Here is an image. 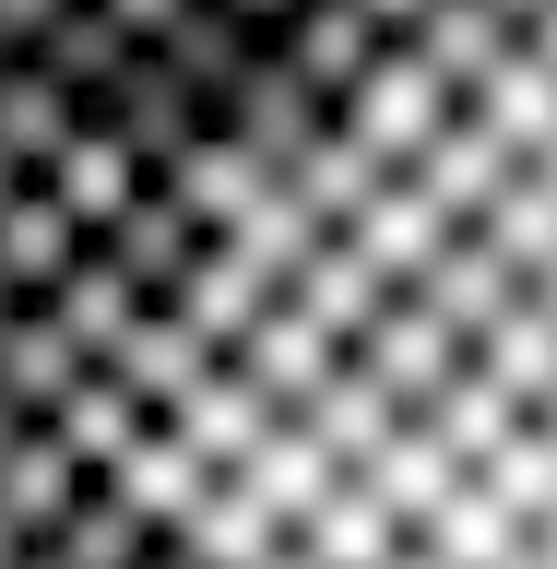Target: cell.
I'll use <instances>...</instances> for the list:
<instances>
[{"label": "cell", "instance_id": "6da1fadb", "mask_svg": "<svg viewBox=\"0 0 557 569\" xmlns=\"http://www.w3.org/2000/svg\"><path fill=\"white\" fill-rule=\"evenodd\" d=\"M83 569H557V178L297 332Z\"/></svg>", "mask_w": 557, "mask_h": 569}]
</instances>
